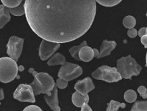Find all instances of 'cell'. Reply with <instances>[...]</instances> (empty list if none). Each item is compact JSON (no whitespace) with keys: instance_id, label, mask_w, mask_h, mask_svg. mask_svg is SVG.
<instances>
[{"instance_id":"cell-38","label":"cell","mask_w":147,"mask_h":111,"mask_svg":"<svg viewBox=\"0 0 147 111\" xmlns=\"http://www.w3.org/2000/svg\"><path fill=\"white\" fill-rule=\"evenodd\" d=\"M0 105H1V102H0Z\"/></svg>"},{"instance_id":"cell-1","label":"cell","mask_w":147,"mask_h":111,"mask_svg":"<svg viewBox=\"0 0 147 111\" xmlns=\"http://www.w3.org/2000/svg\"><path fill=\"white\" fill-rule=\"evenodd\" d=\"M24 7L34 32L43 40L58 44L84 35L96 12L94 0H26Z\"/></svg>"},{"instance_id":"cell-8","label":"cell","mask_w":147,"mask_h":111,"mask_svg":"<svg viewBox=\"0 0 147 111\" xmlns=\"http://www.w3.org/2000/svg\"><path fill=\"white\" fill-rule=\"evenodd\" d=\"M13 97L20 102H28L31 103L36 102L35 94L30 84H20L14 92Z\"/></svg>"},{"instance_id":"cell-22","label":"cell","mask_w":147,"mask_h":111,"mask_svg":"<svg viewBox=\"0 0 147 111\" xmlns=\"http://www.w3.org/2000/svg\"><path fill=\"white\" fill-rule=\"evenodd\" d=\"M8 9V8H7ZM9 13L14 16H22L26 15V10H25L24 5H20L18 7L12 9H8Z\"/></svg>"},{"instance_id":"cell-30","label":"cell","mask_w":147,"mask_h":111,"mask_svg":"<svg viewBox=\"0 0 147 111\" xmlns=\"http://www.w3.org/2000/svg\"><path fill=\"white\" fill-rule=\"evenodd\" d=\"M141 43H142V44H144V47H145V48H146L147 47V34L146 35H145V36H144V37H141Z\"/></svg>"},{"instance_id":"cell-16","label":"cell","mask_w":147,"mask_h":111,"mask_svg":"<svg viewBox=\"0 0 147 111\" xmlns=\"http://www.w3.org/2000/svg\"><path fill=\"white\" fill-rule=\"evenodd\" d=\"M66 59H65V56L62 55L61 53H55V55L48 60L47 64L49 66H58V65H61V66H64L66 63Z\"/></svg>"},{"instance_id":"cell-7","label":"cell","mask_w":147,"mask_h":111,"mask_svg":"<svg viewBox=\"0 0 147 111\" xmlns=\"http://www.w3.org/2000/svg\"><path fill=\"white\" fill-rule=\"evenodd\" d=\"M23 39L18 37L16 36H12L9 38V41L7 44V53L9 55V58H12L15 61L17 62L19 58L20 57L23 51Z\"/></svg>"},{"instance_id":"cell-3","label":"cell","mask_w":147,"mask_h":111,"mask_svg":"<svg viewBox=\"0 0 147 111\" xmlns=\"http://www.w3.org/2000/svg\"><path fill=\"white\" fill-rule=\"evenodd\" d=\"M18 66L16 61L12 58L5 57L0 58V81L9 83L17 78Z\"/></svg>"},{"instance_id":"cell-14","label":"cell","mask_w":147,"mask_h":111,"mask_svg":"<svg viewBox=\"0 0 147 111\" xmlns=\"http://www.w3.org/2000/svg\"><path fill=\"white\" fill-rule=\"evenodd\" d=\"M78 56L79 58H80V60H82L83 62H89L94 58V50L88 46L84 47L81 48V49L80 50L78 53Z\"/></svg>"},{"instance_id":"cell-15","label":"cell","mask_w":147,"mask_h":111,"mask_svg":"<svg viewBox=\"0 0 147 111\" xmlns=\"http://www.w3.org/2000/svg\"><path fill=\"white\" fill-rule=\"evenodd\" d=\"M10 13L4 5H0V29L3 28L5 25L10 21Z\"/></svg>"},{"instance_id":"cell-11","label":"cell","mask_w":147,"mask_h":111,"mask_svg":"<svg viewBox=\"0 0 147 111\" xmlns=\"http://www.w3.org/2000/svg\"><path fill=\"white\" fill-rule=\"evenodd\" d=\"M44 99L48 104L49 108L54 111H61L60 108L59 106V101H58V90L56 84L52 91V94L50 96H48L47 94H44Z\"/></svg>"},{"instance_id":"cell-18","label":"cell","mask_w":147,"mask_h":111,"mask_svg":"<svg viewBox=\"0 0 147 111\" xmlns=\"http://www.w3.org/2000/svg\"><path fill=\"white\" fill-rule=\"evenodd\" d=\"M124 99L128 103L135 102L137 99V94L134 90L128 89L125 92Z\"/></svg>"},{"instance_id":"cell-27","label":"cell","mask_w":147,"mask_h":111,"mask_svg":"<svg viewBox=\"0 0 147 111\" xmlns=\"http://www.w3.org/2000/svg\"><path fill=\"white\" fill-rule=\"evenodd\" d=\"M23 111H42V110L36 105H29L26 107Z\"/></svg>"},{"instance_id":"cell-33","label":"cell","mask_w":147,"mask_h":111,"mask_svg":"<svg viewBox=\"0 0 147 111\" xmlns=\"http://www.w3.org/2000/svg\"><path fill=\"white\" fill-rule=\"evenodd\" d=\"M93 50H94V58H98V56H99V51L97 50L96 49H93Z\"/></svg>"},{"instance_id":"cell-35","label":"cell","mask_w":147,"mask_h":111,"mask_svg":"<svg viewBox=\"0 0 147 111\" xmlns=\"http://www.w3.org/2000/svg\"><path fill=\"white\" fill-rule=\"evenodd\" d=\"M146 66L147 67V52H146Z\"/></svg>"},{"instance_id":"cell-25","label":"cell","mask_w":147,"mask_h":111,"mask_svg":"<svg viewBox=\"0 0 147 111\" xmlns=\"http://www.w3.org/2000/svg\"><path fill=\"white\" fill-rule=\"evenodd\" d=\"M56 84L57 87L62 89H65L67 87V85H68V82L66 81H64V80H62V79H58L57 80L56 84Z\"/></svg>"},{"instance_id":"cell-5","label":"cell","mask_w":147,"mask_h":111,"mask_svg":"<svg viewBox=\"0 0 147 111\" xmlns=\"http://www.w3.org/2000/svg\"><path fill=\"white\" fill-rule=\"evenodd\" d=\"M28 72L38 80L41 90H42V94L50 96L52 94V91H53L55 87V83L53 78L49 76L48 73H44V72L38 73V72L35 71L34 68H30L28 70Z\"/></svg>"},{"instance_id":"cell-4","label":"cell","mask_w":147,"mask_h":111,"mask_svg":"<svg viewBox=\"0 0 147 111\" xmlns=\"http://www.w3.org/2000/svg\"><path fill=\"white\" fill-rule=\"evenodd\" d=\"M92 77L97 80H102L106 82H117L122 79L117 68L102 66L92 73Z\"/></svg>"},{"instance_id":"cell-13","label":"cell","mask_w":147,"mask_h":111,"mask_svg":"<svg viewBox=\"0 0 147 111\" xmlns=\"http://www.w3.org/2000/svg\"><path fill=\"white\" fill-rule=\"evenodd\" d=\"M88 101H89L88 94L82 95L78 91H76L72 95V102H73V105L78 108H81L84 105L88 104Z\"/></svg>"},{"instance_id":"cell-6","label":"cell","mask_w":147,"mask_h":111,"mask_svg":"<svg viewBox=\"0 0 147 111\" xmlns=\"http://www.w3.org/2000/svg\"><path fill=\"white\" fill-rule=\"evenodd\" d=\"M82 73L83 69L80 66L67 62L59 69L58 72V77L59 79L68 82L80 76Z\"/></svg>"},{"instance_id":"cell-21","label":"cell","mask_w":147,"mask_h":111,"mask_svg":"<svg viewBox=\"0 0 147 111\" xmlns=\"http://www.w3.org/2000/svg\"><path fill=\"white\" fill-rule=\"evenodd\" d=\"M130 111H147V100L136 101Z\"/></svg>"},{"instance_id":"cell-19","label":"cell","mask_w":147,"mask_h":111,"mask_svg":"<svg viewBox=\"0 0 147 111\" xmlns=\"http://www.w3.org/2000/svg\"><path fill=\"white\" fill-rule=\"evenodd\" d=\"M123 23L125 27L127 28H134L136 24V20L135 18L131 16V15H127L124 18Z\"/></svg>"},{"instance_id":"cell-10","label":"cell","mask_w":147,"mask_h":111,"mask_svg":"<svg viewBox=\"0 0 147 111\" xmlns=\"http://www.w3.org/2000/svg\"><path fill=\"white\" fill-rule=\"evenodd\" d=\"M94 89L95 86L90 77H86L83 80L78 81L75 84V89L82 95L88 94V92L94 90Z\"/></svg>"},{"instance_id":"cell-29","label":"cell","mask_w":147,"mask_h":111,"mask_svg":"<svg viewBox=\"0 0 147 111\" xmlns=\"http://www.w3.org/2000/svg\"><path fill=\"white\" fill-rule=\"evenodd\" d=\"M138 36L141 37V38L142 37H144V36L146 35V28L144 27V28H140L139 30H138Z\"/></svg>"},{"instance_id":"cell-32","label":"cell","mask_w":147,"mask_h":111,"mask_svg":"<svg viewBox=\"0 0 147 111\" xmlns=\"http://www.w3.org/2000/svg\"><path fill=\"white\" fill-rule=\"evenodd\" d=\"M5 97V95H4V91L2 88H0V100H2Z\"/></svg>"},{"instance_id":"cell-17","label":"cell","mask_w":147,"mask_h":111,"mask_svg":"<svg viewBox=\"0 0 147 111\" xmlns=\"http://www.w3.org/2000/svg\"><path fill=\"white\" fill-rule=\"evenodd\" d=\"M87 46V41H83L82 44H80V45L78 46H74V47H71L69 50L70 52V55L71 56L73 57L74 59H76V60H80V58H79L78 56V53L80 52V50L81 49V48L84 47H86Z\"/></svg>"},{"instance_id":"cell-31","label":"cell","mask_w":147,"mask_h":111,"mask_svg":"<svg viewBox=\"0 0 147 111\" xmlns=\"http://www.w3.org/2000/svg\"><path fill=\"white\" fill-rule=\"evenodd\" d=\"M81 111H93V110H91V108L88 106V104H86V105H84V106L81 108Z\"/></svg>"},{"instance_id":"cell-20","label":"cell","mask_w":147,"mask_h":111,"mask_svg":"<svg viewBox=\"0 0 147 111\" xmlns=\"http://www.w3.org/2000/svg\"><path fill=\"white\" fill-rule=\"evenodd\" d=\"M120 108H125V104L121 103L115 100H111L110 102L108 103V107L106 111H117Z\"/></svg>"},{"instance_id":"cell-24","label":"cell","mask_w":147,"mask_h":111,"mask_svg":"<svg viewBox=\"0 0 147 111\" xmlns=\"http://www.w3.org/2000/svg\"><path fill=\"white\" fill-rule=\"evenodd\" d=\"M97 3L105 7H113L121 2V0H97Z\"/></svg>"},{"instance_id":"cell-12","label":"cell","mask_w":147,"mask_h":111,"mask_svg":"<svg viewBox=\"0 0 147 111\" xmlns=\"http://www.w3.org/2000/svg\"><path fill=\"white\" fill-rule=\"evenodd\" d=\"M116 46H117V43L115 41L104 40L102 44V46H101L99 55L97 58H104V57L109 55L111 54V52H112V51L115 49Z\"/></svg>"},{"instance_id":"cell-9","label":"cell","mask_w":147,"mask_h":111,"mask_svg":"<svg viewBox=\"0 0 147 111\" xmlns=\"http://www.w3.org/2000/svg\"><path fill=\"white\" fill-rule=\"evenodd\" d=\"M60 47V44L51 42V41L42 40L39 47V55L41 60H47L53 56L55 52Z\"/></svg>"},{"instance_id":"cell-36","label":"cell","mask_w":147,"mask_h":111,"mask_svg":"<svg viewBox=\"0 0 147 111\" xmlns=\"http://www.w3.org/2000/svg\"><path fill=\"white\" fill-rule=\"evenodd\" d=\"M146 34H147V27H146Z\"/></svg>"},{"instance_id":"cell-26","label":"cell","mask_w":147,"mask_h":111,"mask_svg":"<svg viewBox=\"0 0 147 111\" xmlns=\"http://www.w3.org/2000/svg\"><path fill=\"white\" fill-rule=\"evenodd\" d=\"M138 92L144 99L147 98V89L144 86H140L138 88Z\"/></svg>"},{"instance_id":"cell-34","label":"cell","mask_w":147,"mask_h":111,"mask_svg":"<svg viewBox=\"0 0 147 111\" xmlns=\"http://www.w3.org/2000/svg\"><path fill=\"white\" fill-rule=\"evenodd\" d=\"M24 67L23 66H18V71H23L24 70Z\"/></svg>"},{"instance_id":"cell-23","label":"cell","mask_w":147,"mask_h":111,"mask_svg":"<svg viewBox=\"0 0 147 111\" xmlns=\"http://www.w3.org/2000/svg\"><path fill=\"white\" fill-rule=\"evenodd\" d=\"M2 3L8 9H12L21 5L22 0H2Z\"/></svg>"},{"instance_id":"cell-2","label":"cell","mask_w":147,"mask_h":111,"mask_svg":"<svg viewBox=\"0 0 147 111\" xmlns=\"http://www.w3.org/2000/svg\"><path fill=\"white\" fill-rule=\"evenodd\" d=\"M117 69L122 78L129 79L133 76H138L142 68L131 55H129L117 60Z\"/></svg>"},{"instance_id":"cell-28","label":"cell","mask_w":147,"mask_h":111,"mask_svg":"<svg viewBox=\"0 0 147 111\" xmlns=\"http://www.w3.org/2000/svg\"><path fill=\"white\" fill-rule=\"evenodd\" d=\"M127 35L130 38H135L138 35V31H137V30L136 28L129 29L128 31H127Z\"/></svg>"},{"instance_id":"cell-37","label":"cell","mask_w":147,"mask_h":111,"mask_svg":"<svg viewBox=\"0 0 147 111\" xmlns=\"http://www.w3.org/2000/svg\"><path fill=\"white\" fill-rule=\"evenodd\" d=\"M146 17H147V13H146Z\"/></svg>"}]
</instances>
